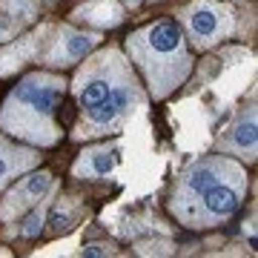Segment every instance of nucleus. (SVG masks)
Instances as JSON below:
<instances>
[{"label": "nucleus", "instance_id": "f257e3e1", "mask_svg": "<svg viewBox=\"0 0 258 258\" xmlns=\"http://www.w3.org/2000/svg\"><path fill=\"white\" fill-rule=\"evenodd\" d=\"M244 195L247 169L232 155H207L178 175L169 210L189 230H210L235 215Z\"/></svg>", "mask_w": 258, "mask_h": 258}, {"label": "nucleus", "instance_id": "f03ea898", "mask_svg": "<svg viewBox=\"0 0 258 258\" xmlns=\"http://www.w3.org/2000/svg\"><path fill=\"white\" fill-rule=\"evenodd\" d=\"M66 86V78L55 72L26 75L0 106V132L32 147H55L63 135L57 123V106Z\"/></svg>", "mask_w": 258, "mask_h": 258}, {"label": "nucleus", "instance_id": "7ed1b4c3", "mask_svg": "<svg viewBox=\"0 0 258 258\" xmlns=\"http://www.w3.org/2000/svg\"><path fill=\"white\" fill-rule=\"evenodd\" d=\"M126 52L141 69L155 101H164L169 92H175L192 72L186 35L175 20H158L132 32L126 37Z\"/></svg>", "mask_w": 258, "mask_h": 258}, {"label": "nucleus", "instance_id": "20e7f679", "mask_svg": "<svg viewBox=\"0 0 258 258\" xmlns=\"http://www.w3.org/2000/svg\"><path fill=\"white\" fill-rule=\"evenodd\" d=\"M144 106V92H141L138 78L132 75L123 83H118L103 101H98L89 109H81V118L72 129L75 141H89V138H103L115 135L126 126L132 115Z\"/></svg>", "mask_w": 258, "mask_h": 258}, {"label": "nucleus", "instance_id": "39448f33", "mask_svg": "<svg viewBox=\"0 0 258 258\" xmlns=\"http://www.w3.org/2000/svg\"><path fill=\"white\" fill-rule=\"evenodd\" d=\"M132 63L120 55V49H101L95 55H86V60L81 63V69L75 72L72 81V98L78 103V109H89L98 101H103L106 95L123 83L126 78H132Z\"/></svg>", "mask_w": 258, "mask_h": 258}, {"label": "nucleus", "instance_id": "423d86ee", "mask_svg": "<svg viewBox=\"0 0 258 258\" xmlns=\"http://www.w3.org/2000/svg\"><path fill=\"white\" fill-rule=\"evenodd\" d=\"M186 37L195 49H212L235 32V12L218 0H195L181 12Z\"/></svg>", "mask_w": 258, "mask_h": 258}, {"label": "nucleus", "instance_id": "0eeeda50", "mask_svg": "<svg viewBox=\"0 0 258 258\" xmlns=\"http://www.w3.org/2000/svg\"><path fill=\"white\" fill-rule=\"evenodd\" d=\"M101 32L95 29H75L72 23L63 26H52L46 37V46L40 52V63H46L49 69H69V66L81 63L86 55H92V49L101 46Z\"/></svg>", "mask_w": 258, "mask_h": 258}, {"label": "nucleus", "instance_id": "6e6552de", "mask_svg": "<svg viewBox=\"0 0 258 258\" xmlns=\"http://www.w3.org/2000/svg\"><path fill=\"white\" fill-rule=\"evenodd\" d=\"M57 192V178L49 169H37V172H23L18 184L12 186L6 198L0 201V221L12 224L18 221L23 212H29L32 207H37L40 201H46Z\"/></svg>", "mask_w": 258, "mask_h": 258}, {"label": "nucleus", "instance_id": "1a4fd4ad", "mask_svg": "<svg viewBox=\"0 0 258 258\" xmlns=\"http://www.w3.org/2000/svg\"><path fill=\"white\" fill-rule=\"evenodd\" d=\"M49 32H52V26L43 23V26L32 29L26 35H20L18 40L12 37L9 43L0 49V78H9V75H15L18 69H23L26 63L37 60L40 52H43V46H46Z\"/></svg>", "mask_w": 258, "mask_h": 258}, {"label": "nucleus", "instance_id": "9d476101", "mask_svg": "<svg viewBox=\"0 0 258 258\" xmlns=\"http://www.w3.org/2000/svg\"><path fill=\"white\" fill-rule=\"evenodd\" d=\"M120 138L106 141V144H95V147H86L78 155V161L72 164V175L81 178V181H101V178L112 175L115 166L120 161Z\"/></svg>", "mask_w": 258, "mask_h": 258}, {"label": "nucleus", "instance_id": "9b49d317", "mask_svg": "<svg viewBox=\"0 0 258 258\" xmlns=\"http://www.w3.org/2000/svg\"><path fill=\"white\" fill-rule=\"evenodd\" d=\"M218 149L224 155L244 158V161H255L258 152V126H255V109H241L238 118L230 123V129L221 135Z\"/></svg>", "mask_w": 258, "mask_h": 258}, {"label": "nucleus", "instance_id": "f8f14e48", "mask_svg": "<svg viewBox=\"0 0 258 258\" xmlns=\"http://www.w3.org/2000/svg\"><path fill=\"white\" fill-rule=\"evenodd\" d=\"M37 164H40V152L35 147H20L9 141V135H0V192L18 175L35 169Z\"/></svg>", "mask_w": 258, "mask_h": 258}, {"label": "nucleus", "instance_id": "ddd939ff", "mask_svg": "<svg viewBox=\"0 0 258 258\" xmlns=\"http://www.w3.org/2000/svg\"><path fill=\"white\" fill-rule=\"evenodd\" d=\"M123 15H126V9L118 0H86L72 12V20L95 29H112L123 23Z\"/></svg>", "mask_w": 258, "mask_h": 258}, {"label": "nucleus", "instance_id": "4468645a", "mask_svg": "<svg viewBox=\"0 0 258 258\" xmlns=\"http://www.w3.org/2000/svg\"><path fill=\"white\" fill-rule=\"evenodd\" d=\"M81 218V204L78 198H60L57 204H49L46 212V230L52 235H60V232L72 230L75 224Z\"/></svg>", "mask_w": 258, "mask_h": 258}, {"label": "nucleus", "instance_id": "2eb2a0df", "mask_svg": "<svg viewBox=\"0 0 258 258\" xmlns=\"http://www.w3.org/2000/svg\"><path fill=\"white\" fill-rule=\"evenodd\" d=\"M49 201L52 198H46V201H40L37 207H32L29 212H23L20 218L23 221H18V230H9V238H37L40 232L46 230V212H49Z\"/></svg>", "mask_w": 258, "mask_h": 258}, {"label": "nucleus", "instance_id": "dca6fc26", "mask_svg": "<svg viewBox=\"0 0 258 258\" xmlns=\"http://www.w3.org/2000/svg\"><path fill=\"white\" fill-rule=\"evenodd\" d=\"M0 15H6L20 29H26L40 15V0H0Z\"/></svg>", "mask_w": 258, "mask_h": 258}, {"label": "nucleus", "instance_id": "f3484780", "mask_svg": "<svg viewBox=\"0 0 258 258\" xmlns=\"http://www.w3.org/2000/svg\"><path fill=\"white\" fill-rule=\"evenodd\" d=\"M141 255H169L172 252V241H141L138 244Z\"/></svg>", "mask_w": 258, "mask_h": 258}, {"label": "nucleus", "instance_id": "a211bd4d", "mask_svg": "<svg viewBox=\"0 0 258 258\" xmlns=\"http://www.w3.org/2000/svg\"><path fill=\"white\" fill-rule=\"evenodd\" d=\"M118 249H115V244L112 241H89L86 247L81 249V255L86 258H98V255H115Z\"/></svg>", "mask_w": 258, "mask_h": 258}, {"label": "nucleus", "instance_id": "6ab92c4d", "mask_svg": "<svg viewBox=\"0 0 258 258\" xmlns=\"http://www.w3.org/2000/svg\"><path fill=\"white\" fill-rule=\"evenodd\" d=\"M23 29L15 23V20H9L6 15H0V43H9L12 37H18Z\"/></svg>", "mask_w": 258, "mask_h": 258}]
</instances>
